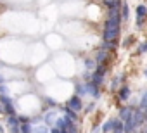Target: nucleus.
Listing matches in <instances>:
<instances>
[{
	"label": "nucleus",
	"instance_id": "obj_16",
	"mask_svg": "<svg viewBox=\"0 0 147 133\" xmlns=\"http://www.w3.org/2000/svg\"><path fill=\"white\" fill-rule=\"evenodd\" d=\"M145 105H147V92L144 93V97H142V100H140V105H138V109H140V107H145Z\"/></svg>",
	"mask_w": 147,
	"mask_h": 133
},
{
	"label": "nucleus",
	"instance_id": "obj_1",
	"mask_svg": "<svg viewBox=\"0 0 147 133\" xmlns=\"http://www.w3.org/2000/svg\"><path fill=\"white\" fill-rule=\"evenodd\" d=\"M0 104L4 107V116H16V107H14V100L9 95H0Z\"/></svg>",
	"mask_w": 147,
	"mask_h": 133
},
{
	"label": "nucleus",
	"instance_id": "obj_2",
	"mask_svg": "<svg viewBox=\"0 0 147 133\" xmlns=\"http://www.w3.org/2000/svg\"><path fill=\"white\" fill-rule=\"evenodd\" d=\"M66 107H67V109H71V111H75V112H80V111L83 109V102H82V97H80V95H73V97L67 100Z\"/></svg>",
	"mask_w": 147,
	"mask_h": 133
},
{
	"label": "nucleus",
	"instance_id": "obj_7",
	"mask_svg": "<svg viewBox=\"0 0 147 133\" xmlns=\"http://www.w3.org/2000/svg\"><path fill=\"white\" fill-rule=\"evenodd\" d=\"M64 118H67L69 121H78V112H75V111H71V109H67V107H64Z\"/></svg>",
	"mask_w": 147,
	"mask_h": 133
},
{
	"label": "nucleus",
	"instance_id": "obj_15",
	"mask_svg": "<svg viewBox=\"0 0 147 133\" xmlns=\"http://www.w3.org/2000/svg\"><path fill=\"white\" fill-rule=\"evenodd\" d=\"M85 66H87V69H94L97 64H95V60H94V59H87V60H85Z\"/></svg>",
	"mask_w": 147,
	"mask_h": 133
},
{
	"label": "nucleus",
	"instance_id": "obj_18",
	"mask_svg": "<svg viewBox=\"0 0 147 133\" xmlns=\"http://www.w3.org/2000/svg\"><path fill=\"white\" fill-rule=\"evenodd\" d=\"M0 95H9V93H7V87H5V85H0Z\"/></svg>",
	"mask_w": 147,
	"mask_h": 133
},
{
	"label": "nucleus",
	"instance_id": "obj_13",
	"mask_svg": "<svg viewBox=\"0 0 147 133\" xmlns=\"http://www.w3.org/2000/svg\"><path fill=\"white\" fill-rule=\"evenodd\" d=\"M145 16H147V7L145 5H137V17L144 19Z\"/></svg>",
	"mask_w": 147,
	"mask_h": 133
},
{
	"label": "nucleus",
	"instance_id": "obj_5",
	"mask_svg": "<svg viewBox=\"0 0 147 133\" xmlns=\"http://www.w3.org/2000/svg\"><path fill=\"white\" fill-rule=\"evenodd\" d=\"M57 118H59V116H57V112H55V111L52 109V111H47V112H45V114L42 116V121H43V124H47L49 128H52V126L55 124Z\"/></svg>",
	"mask_w": 147,
	"mask_h": 133
},
{
	"label": "nucleus",
	"instance_id": "obj_10",
	"mask_svg": "<svg viewBox=\"0 0 147 133\" xmlns=\"http://www.w3.org/2000/svg\"><path fill=\"white\" fill-rule=\"evenodd\" d=\"M107 52H104V50H99L97 52V59H95V64H104L106 62V59H107Z\"/></svg>",
	"mask_w": 147,
	"mask_h": 133
},
{
	"label": "nucleus",
	"instance_id": "obj_3",
	"mask_svg": "<svg viewBox=\"0 0 147 133\" xmlns=\"http://www.w3.org/2000/svg\"><path fill=\"white\" fill-rule=\"evenodd\" d=\"M5 128L9 130V133H18L19 131L18 116H5Z\"/></svg>",
	"mask_w": 147,
	"mask_h": 133
},
{
	"label": "nucleus",
	"instance_id": "obj_8",
	"mask_svg": "<svg viewBox=\"0 0 147 133\" xmlns=\"http://www.w3.org/2000/svg\"><path fill=\"white\" fill-rule=\"evenodd\" d=\"M19 133H33V124L28 121V123H21L19 124Z\"/></svg>",
	"mask_w": 147,
	"mask_h": 133
},
{
	"label": "nucleus",
	"instance_id": "obj_19",
	"mask_svg": "<svg viewBox=\"0 0 147 133\" xmlns=\"http://www.w3.org/2000/svg\"><path fill=\"white\" fill-rule=\"evenodd\" d=\"M140 52H147V43H144V45L140 47Z\"/></svg>",
	"mask_w": 147,
	"mask_h": 133
},
{
	"label": "nucleus",
	"instance_id": "obj_12",
	"mask_svg": "<svg viewBox=\"0 0 147 133\" xmlns=\"http://www.w3.org/2000/svg\"><path fill=\"white\" fill-rule=\"evenodd\" d=\"M130 93H131V90H130L128 87H121V88H119V99H121V100H126V99L130 97Z\"/></svg>",
	"mask_w": 147,
	"mask_h": 133
},
{
	"label": "nucleus",
	"instance_id": "obj_11",
	"mask_svg": "<svg viewBox=\"0 0 147 133\" xmlns=\"http://www.w3.org/2000/svg\"><path fill=\"white\" fill-rule=\"evenodd\" d=\"M33 133H50V128L47 124H38V126H33Z\"/></svg>",
	"mask_w": 147,
	"mask_h": 133
},
{
	"label": "nucleus",
	"instance_id": "obj_20",
	"mask_svg": "<svg viewBox=\"0 0 147 133\" xmlns=\"http://www.w3.org/2000/svg\"><path fill=\"white\" fill-rule=\"evenodd\" d=\"M4 83H5V78H4L2 75H0V85H4Z\"/></svg>",
	"mask_w": 147,
	"mask_h": 133
},
{
	"label": "nucleus",
	"instance_id": "obj_21",
	"mask_svg": "<svg viewBox=\"0 0 147 133\" xmlns=\"http://www.w3.org/2000/svg\"><path fill=\"white\" fill-rule=\"evenodd\" d=\"M0 133H5V130H4V124L0 123Z\"/></svg>",
	"mask_w": 147,
	"mask_h": 133
},
{
	"label": "nucleus",
	"instance_id": "obj_23",
	"mask_svg": "<svg viewBox=\"0 0 147 133\" xmlns=\"http://www.w3.org/2000/svg\"><path fill=\"white\" fill-rule=\"evenodd\" d=\"M145 76H147V71H145Z\"/></svg>",
	"mask_w": 147,
	"mask_h": 133
},
{
	"label": "nucleus",
	"instance_id": "obj_9",
	"mask_svg": "<svg viewBox=\"0 0 147 133\" xmlns=\"http://www.w3.org/2000/svg\"><path fill=\"white\" fill-rule=\"evenodd\" d=\"M104 5L111 11V9H119L121 2H119V0H104Z\"/></svg>",
	"mask_w": 147,
	"mask_h": 133
},
{
	"label": "nucleus",
	"instance_id": "obj_22",
	"mask_svg": "<svg viewBox=\"0 0 147 133\" xmlns=\"http://www.w3.org/2000/svg\"><path fill=\"white\" fill-rule=\"evenodd\" d=\"M0 114H4V107H2V104H0Z\"/></svg>",
	"mask_w": 147,
	"mask_h": 133
},
{
	"label": "nucleus",
	"instance_id": "obj_4",
	"mask_svg": "<svg viewBox=\"0 0 147 133\" xmlns=\"http://www.w3.org/2000/svg\"><path fill=\"white\" fill-rule=\"evenodd\" d=\"M83 95H90V97L97 99V97L100 95V92H99V87H95V85H94V83H90V81L83 83Z\"/></svg>",
	"mask_w": 147,
	"mask_h": 133
},
{
	"label": "nucleus",
	"instance_id": "obj_14",
	"mask_svg": "<svg viewBox=\"0 0 147 133\" xmlns=\"http://www.w3.org/2000/svg\"><path fill=\"white\" fill-rule=\"evenodd\" d=\"M113 121H114V119H107V121L102 124V128H100L102 133H109V131H113Z\"/></svg>",
	"mask_w": 147,
	"mask_h": 133
},
{
	"label": "nucleus",
	"instance_id": "obj_17",
	"mask_svg": "<svg viewBox=\"0 0 147 133\" xmlns=\"http://www.w3.org/2000/svg\"><path fill=\"white\" fill-rule=\"evenodd\" d=\"M45 102H47L50 107H57V102H54V99H50V97H47V99H45Z\"/></svg>",
	"mask_w": 147,
	"mask_h": 133
},
{
	"label": "nucleus",
	"instance_id": "obj_6",
	"mask_svg": "<svg viewBox=\"0 0 147 133\" xmlns=\"http://www.w3.org/2000/svg\"><path fill=\"white\" fill-rule=\"evenodd\" d=\"M133 109H135V107H131V105H126V107H123V109L119 111V121H121V123H123V121H126V119L131 116Z\"/></svg>",
	"mask_w": 147,
	"mask_h": 133
}]
</instances>
